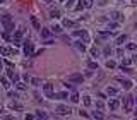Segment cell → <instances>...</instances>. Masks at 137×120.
I'll use <instances>...</instances> for the list:
<instances>
[{
	"instance_id": "obj_1",
	"label": "cell",
	"mask_w": 137,
	"mask_h": 120,
	"mask_svg": "<svg viewBox=\"0 0 137 120\" xmlns=\"http://www.w3.org/2000/svg\"><path fill=\"white\" fill-rule=\"evenodd\" d=\"M0 23H2V26H4V29L5 31H14V19H12L9 14H5V16H0Z\"/></svg>"
},
{
	"instance_id": "obj_2",
	"label": "cell",
	"mask_w": 137,
	"mask_h": 120,
	"mask_svg": "<svg viewBox=\"0 0 137 120\" xmlns=\"http://www.w3.org/2000/svg\"><path fill=\"white\" fill-rule=\"evenodd\" d=\"M22 51L26 57H33L34 55V46L31 41H24V46H22Z\"/></svg>"
},
{
	"instance_id": "obj_3",
	"label": "cell",
	"mask_w": 137,
	"mask_h": 120,
	"mask_svg": "<svg viewBox=\"0 0 137 120\" xmlns=\"http://www.w3.org/2000/svg\"><path fill=\"white\" fill-rule=\"evenodd\" d=\"M22 36H24V28H19L17 31H14V36H12L14 45H19V43L22 41Z\"/></svg>"
},
{
	"instance_id": "obj_4",
	"label": "cell",
	"mask_w": 137,
	"mask_h": 120,
	"mask_svg": "<svg viewBox=\"0 0 137 120\" xmlns=\"http://www.w3.org/2000/svg\"><path fill=\"white\" fill-rule=\"evenodd\" d=\"M74 36L81 38V40L84 41V43H89V41H91V38H89V34H87V31H86V29H79V31H74Z\"/></svg>"
},
{
	"instance_id": "obj_5",
	"label": "cell",
	"mask_w": 137,
	"mask_h": 120,
	"mask_svg": "<svg viewBox=\"0 0 137 120\" xmlns=\"http://www.w3.org/2000/svg\"><path fill=\"white\" fill-rule=\"evenodd\" d=\"M68 82H74V84H81L82 81H84V77H82V74H79V72H74V74H70L67 77Z\"/></svg>"
},
{
	"instance_id": "obj_6",
	"label": "cell",
	"mask_w": 137,
	"mask_h": 120,
	"mask_svg": "<svg viewBox=\"0 0 137 120\" xmlns=\"http://www.w3.org/2000/svg\"><path fill=\"white\" fill-rule=\"evenodd\" d=\"M134 103H135V98H134V96H127L125 98V105H123V106H125L127 113H130L132 110H134Z\"/></svg>"
},
{
	"instance_id": "obj_7",
	"label": "cell",
	"mask_w": 137,
	"mask_h": 120,
	"mask_svg": "<svg viewBox=\"0 0 137 120\" xmlns=\"http://www.w3.org/2000/svg\"><path fill=\"white\" fill-rule=\"evenodd\" d=\"M55 112L60 115H68V113H72V110H70V106H67V105H57L55 106Z\"/></svg>"
},
{
	"instance_id": "obj_8",
	"label": "cell",
	"mask_w": 137,
	"mask_h": 120,
	"mask_svg": "<svg viewBox=\"0 0 137 120\" xmlns=\"http://www.w3.org/2000/svg\"><path fill=\"white\" fill-rule=\"evenodd\" d=\"M43 91H45V94H46L48 98H53V96H55V91H53V86H51L50 82L43 86Z\"/></svg>"
},
{
	"instance_id": "obj_9",
	"label": "cell",
	"mask_w": 137,
	"mask_h": 120,
	"mask_svg": "<svg viewBox=\"0 0 137 120\" xmlns=\"http://www.w3.org/2000/svg\"><path fill=\"white\" fill-rule=\"evenodd\" d=\"M117 81H118L120 84L123 86V89H130V88H132V81H129V79H123V77H117Z\"/></svg>"
},
{
	"instance_id": "obj_10",
	"label": "cell",
	"mask_w": 137,
	"mask_h": 120,
	"mask_svg": "<svg viewBox=\"0 0 137 120\" xmlns=\"http://www.w3.org/2000/svg\"><path fill=\"white\" fill-rule=\"evenodd\" d=\"M7 75H9V79H12L14 82H17V81H19V75H17L12 69H7Z\"/></svg>"
},
{
	"instance_id": "obj_11",
	"label": "cell",
	"mask_w": 137,
	"mask_h": 120,
	"mask_svg": "<svg viewBox=\"0 0 137 120\" xmlns=\"http://www.w3.org/2000/svg\"><path fill=\"white\" fill-rule=\"evenodd\" d=\"M74 45H75V48H77L79 51H82V53H84V51L87 50V48H86V45H84V41H75Z\"/></svg>"
},
{
	"instance_id": "obj_12",
	"label": "cell",
	"mask_w": 137,
	"mask_h": 120,
	"mask_svg": "<svg viewBox=\"0 0 137 120\" xmlns=\"http://www.w3.org/2000/svg\"><path fill=\"white\" fill-rule=\"evenodd\" d=\"M62 26H63V28H74L75 23H74V21H70V19H63V21H62Z\"/></svg>"
},
{
	"instance_id": "obj_13",
	"label": "cell",
	"mask_w": 137,
	"mask_h": 120,
	"mask_svg": "<svg viewBox=\"0 0 137 120\" xmlns=\"http://www.w3.org/2000/svg\"><path fill=\"white\" fill-rule=\"evenodd\" d=\"M108 106H110V110H117L120 106V101L118 100H111V101L108 103Z\"/></svg>"
},
{
	"instance_id": "obj_14",
	"label": "cell",
	"mask_w": 137,
	"mask_h": 120,
	"mask_svg": "<svg viewBox=\"0 0 137 120\" xmlns=\"http://www.w3.org/2000/svg\"><path fill=\"white\" fill-rule=\"evenodd\" d=\"M106 93H108V96H117V94H118V89H117V88H110L108 86Z\"/></svg>"
},
{
	"instance_id": "obj_15",
	"label": "cell",
	"mask_w": 137,
	"mask_h": 120,
	"mask_svg": "<svg viewBox=\"0 0 137 120\" xmlns=\"http://www.w3.org/2000/svg\"><path fill=\"white\" fill-rule=\"evenodd\" d=\"M31 24L34 26V29H41V24H40V21H38L36 17H31Z\"/></svg>"
},
{
	"instance_id": "obj_16",
	"label": "cell",
	"mask_w": 137,
	"mask_h": 120,
	"mask_svg": "<svg viewBox=\"0 0 137 120\" xmlns=\"http://www.w3.org/2000/svg\"><path fill=\"white\" fill-rule=\"evenodd\" d=\"M0 53H2L4 57H9V55H10V48H7V46H2V48H0Z\"/></svg>"
},
{
	"instance_id": "obj_17",
	"label": "cell",
	"mask_w": 137,
	"mask_h": 120,
	"mask_svg": "<svg viewBox=\"0 0 137 120\" xmlns=\"http://www.w3.org/2000/svg\"><path fill=\"white\" fill-rule=\"evenodd\" d=\"M40 31H41V36H43V38H46V40L51 36V31H50V29H40Z\"/></svg>"
},
{
	"instance_id": "obj_18",
	"label": "cell",
	"mask_w": 137,
	"mask_h": 120,
	"mask_svg": "<svg viewBox=\"0 0 137 120\" xmlns=\"http://www.w3.org/2000/svg\"><path fill=\"white\" fill-rule=\"evenodd\" d=\"M123 41H127V34H122V36H118V38L115 40V43H117V45H122Z\"/></svg>"
},
{
	"instance_id": "obj_19",
	"label": "cell",
	"mask_w": 137,
	"mask_h": 120,
	"mask_svg": "<svg viewBox=\"0 0 137 120\" xmlns=\"http://www.w3.org/2000/svg\"><path fill=\"white\" fill-rule=\"evenodd\" d=\"M60 14H62V12L58 10V9H51L50 10V17H60Z\"/></svg>"
},
{
	"instance_id": "obj_20",
	"label": "cell",
	"mask_w": 137,
	"mask_h": 120,
	"mask_svg": "<svg viewBox=\"0 0 137 120\" xmlns=\"http://www.w3.org/2000/svg\"><path fill=\"white\" fill-rule=\"evenodd\" d=\"M67 96H68V93H67V91H62V93H57V94H55L53 98H58V100H63V98H67Z\"/></svg>"
},
{
	"instance_id": "obj_21",
	"label": "cell",
	"mask_w": 137,
	"mask_h": 120,
	"mask_svg": "<svg viewBox=\"0 0 137 120\" xmlns=\"http://www.w3.org/2000/svg\"><path fill=\"white\" fill-rule=\"evenodd\" d=\"M12 110H22V106L19 105V103H16V101H10V105H9Z\"/></svg>"
},
{
	"instance_id": "obj_22",
	"label": "cell",
	"mask_w": 137,
	"mask_h": 120,
	"mask_svg": "<svg viewBox=\"0 0 137 120\" xmlns=\"http://www.w3.org/2000/svg\"><path fill=\"white\" fill-rule=\"evenodd\" d=\"M0 82H2V86H4L5 89H9V88H10V84H9V81H7L5 77H0Z\"/></svg>"
},
{
	"instance_id": "obj_23",
	"label": "cell",
	"mask_w": 137,
	"mask_h": 120,
	"mask_svg": "<svg viewBox=\"0 0 137 120\" xmlns=\"http://www.w3.org/2000/svg\"><path fill=\"white\" fill-rule=\"evenodd\" d=\"M82 103H84V105H86V106H89V105H91V98H89V96H87V94H86V96H82Z\"/></svg>"
},
{
	"instance_id": "obj_24",
	"label": "cell",
	"mask_w": 137,
	"mask_h": 120,
	"mask_svg": "<svg viewBox=\"0 0 137 120\" xmlns=\"http://www.w3.org/2000/svg\"><path fill=\"white\" fill-rule=\"evenodd\" d=\"M81 2L84 4L86 9H91V7H93V0H81Z\"/></svg>"
},
{
	"instance_id": "obj_25",
	"label": "cell",
	"mask_w": 137,
	"mask_h": 120,
	"mask_svg": "<svg viewBox=\"0 0 137 120\" xmlns=\"http://www.w3.org/2000/svg\"><path fill=\"white\" fill-rule=\"evenodd\" d=\"M51 31H53V33H60V31H62V26H58V24H53V26H51Z\"/></svg>"
},
{
	"instance_id": "obj_26",
	"label": "cell",
	"mask_w": 137,
	"mask_h": 120,
	"mask_svg": "<svg viewBox=\"0 0 137 120\" xmlns=\"http://www.w3.org/2000/svg\"><path fill=\"white\" fill-rule=\"evenodd\" d=\"M17 89H21V91H24V89H28V86L24 84V82H19V81H17Z\"/></svg>"
},
{
	"instance_id": "obj_27",
	"label": "cell",
	"mask_w": 137,
	"mask_h": 120,
	"mask_svg": "<svg viewBox=\"0 0 137 120\" xmlns=\"http://www.w3.org/2000/svg\"><path fill=\"white\" fill-rule=\"evenodd\" d=\"M70 101H72V103H77V101H79V94H77V93H72V96H70Z\"/></svg>"
},
{
	"instance_id": "obj_28",
	"label": "cell",
	"mask_w": 137,
	"mask_h": 120,
	"mask_svg": "<svg viewBox=\"0 0 137 120\" xmlns=\"http://www.w3.org/2000/svg\"><path fill=\"white\" fill-rule=\"evenodd\" d=\"M36 117H40V118H46L48 115H46L45 112H41V110H38V112H36Z\"/></svg>"
},
{
	"instance_id": "obj_29",
	"label": "cell",
	"mask_w": 137,
	"mask_h": 120,
	"mask_svg": "<svg viewBox=\"0 0 137 120\" xmlns=\"http://www.w3.org/2000/svg\"><path fill=\"white\" fill-rule=\"evenodd\" d=\"M87 67H89V69H98V63L93 62V60H89V62H87Z\"/></svg>"
},
{
	"instance_id": "obj_30",
	"label": "cell",
	"mask_w": 137,
	"mask_h": 120,
	"mask_svg": "<svg viewBox=\"0 0 137 120\" xmlns=\"http://www.w3.org/2000/svg\"><path fill=\"white\" fill-rule=\"evenodd\" d=\"M93 118H103V115H101V112H94V113L91 115Z\"/></svg>"
},
{
	"instance_id": "obj_31",
	"label": "cell",
	"mask_w": 137,
	"mask_h": 120,
	"mask_svg": "<svg viewBox=\"0 0 137 120\" xmlns=\"http://www.w3.org/2000/svg\"><path fill=\"white\" fill-rule=\"evenodd\" d=\"M31 84H33V86H40V84H41V81L34 77V79H31Z\"/></svg>"
},
{
	"instance_id": "obj_32",
	"label": "cell",
	"mask_w": 137,
	"mask_h": 120,
	"mask_svg": "<svg viewBox=\"0 0 137 120\" xmlns=\"http://www.w3.org/2000/svg\"><path fill=\"white\" fill-rule=\"evenodd\" d=\"M115 65H117V63H115L113 60H108V62H106V67H108V69H113Z\"/></svg>"
},
{
	"instance_id": "obj_33",
	"label": "cell",
	"mask_w": 137,
	"mask_h": 120,
	"mask_svg": "<svg viewBox=\"0 0 137 120\" xmlns=\"http://www.w3.org/2000/svg\"><path fill=\"white\" fill-rule=\"evenodd\" d=\"M98 53H99V51H98L96 46H94V48H91V55H93V57H98Z\"/></svg>"
},
{
	"instance_id": "obj_34",
	"label": "cell",
	"mask_w": 137,
	"mask_h": 120,
	"mask_svg": "<svg viewBox=\"0 0 137 120\" xmlns=\"http://www.w3.org/2000/svg\"><path fill=\"white\" fill-rule=\"evenodd\" d=\"M130 63H132V58H123L122 65H130Z\"/></svg>"
},
{
	"instance_id": "obj_35",
	"label": "cell",
	"mask_w": 137,
	"mask_h": 120,
	"mask_svg": "<svg viewBox=\"0 0 137 120\" xmlns=\"http://www.w3.org/2000/svg\"><path fill=\"white\" fill-rule=\"evenodd\" d=\"M111 16H113V19H117V21H120V19H122V16H120V12H113Z\"/></svg>"
},
{
	"instance_id": "obj_36",
	"label": "cell",
	"mask_w": 137,
	"mask_h": 120,
	"mask_svg": "<svg viewBox=\"0 0 137 120\" xmlns=\"http://www.w3.org/2000/svg\"><path fill=\"white\" fill-rule=\"evenodd\" d=\"M74 2H75V0H67V4H65V5H67L68 9H72V7H74Z\"/></svg>"
},
{
	"instance_id": "obj_37",
	"label": "cell",
	"mask_w": 137,
	"mask_h": 120,
	"mask_svg": "<svg viewBox=\"0 0 137 120\" xmlns=\"http://www.w3.org/2000/svg\"><path fill=\"white\" fill-rule=\"evenodd\" d=\"M2 36H4V40H10V33H9V31H5Z\"/></svg>"
},
{
	"instance_id": "obj_38",
	"label": "cell",
	"mask_w": 137,
	"mask_h": 120,
	"mask_svg": "<svg viewBox=\"0 0 137 120\" xmlns=\"http://www.w3.org/2000/svg\"><path fill=\"white\" fill-rule=\"evenodd\" d=\"M127 48H129V50H135L137 46H135V43H129V45H127Z\"/></svg>"
},
{
	"instance_id": "obj_39",
	"label": "cell",
	"mask_w": 137,
	"mask_h": 120,
	"mask_svg": "<svg viewBox=\"0 0 137 120\" xmlns=\"http://www.w3.org/2000/svg\"><path fill=\"white\" fill-rule=\"evenodd\" d=\"M79 115H81V117H84V118H87V117H89V115H87V113H86V112H84V110H81V112H79Z\"/></svg>"
},
{
	"instance_id": "obj_40",
	"label": "cell",
	"mask_w": 137,
	"mask_h": 120,
	"mask_svg": "<svg viewBox=\"0 0 137 120\" xmlns=\"http://www.w3.org/2000/svg\"><path fill=\"white\" fill-rule=\"evenodd\" d=\"M110 53H111V48L106 46V48H105V55H110Z\"/></svg>"
},
{
	"instance_id": "obj_41",
	"label": "cell",
	"mask_w": 137,
	"mask_h": 120,
	"mask_svg": "<svg viewBox=\"0 0 137 120\" xmlns=\"http://www.w3.org/2000/svg\"><path fill=\"white\" fill-rule=\"evenodd\" d=\"M122 70H123V72H132L130 67H123V65H122Z\"/></svg>"
},
{
	"instance_id": "obj_42",
	"label": "cell",
	"mask_w": 137,
	"mask_h": 120,
	"mask_svg": "<svg viewBox=\"0 0 137 120\" xmlns=\"http://www.w3.org/2000/svg\"><path fill=\"white\" fill-rule=\"evenodd\" d=\"M82 7H84V4L81 2V5H77V7H75V10H82Z\"/></svg>"
},
{
	"instance_id": "obj_43",
	"label": "cell",
	"mask_w": 137,
	"mask_h": 120,
	"mask_svg": "<svg viewBox=\"0 0 137 120\" xmlns=\"http://www.w3.org/2000/svg\"><path fill=\"white\" fill-rule=\"evenodd\" d=\"M96 106H98L99 110H101V108H103V103H101V101H96Z\"/></svg>"
},
{
	"instance_id": "obj_44",
	"label": "cell",
	"mask_w": 137,
	"mask_h": 120,
	"mask_svg": "<svg viewBox=\"0 0 137 120\" xmlns=\"http://www.w3.org/2000/svg\"><path fill=\"white\" fill-rule=\"evenodd\" d=\"M106 4V0H99V5H105Z\"/></svg>"
},
{
	"instance_id": "obj_45",
	"label": "cell",
	"mask_w": 137,
	"mask_h": 120,
	"mask_svg": "<svg viewBox=\"0 0 137 120\" xmlns=\"http://www.w3.org/2000/svg\"><path fill=\"white\" fill-rule=\"evenodd\" d=\"M2 67H4V63H2V60H0V72H2Z\"/></svg>"
},
{
	"instance_id": "obj_46",
	"label": "cell",
	"mask_w": 137,
	"mask_h": 120,
	"mask_svg": "<svg viewBox=\"0 0 137 120\" xmlns=\"http://www.w3.org/2000/svg\"><path fill=\"white\" fill-rule=\"evenodd\" d=\"M43 2H46V4H50V2H51V0H43Z\"/></svg>"
},
{
	"instance_id": "obj_47",
	"label": "cell",
	"mask_w": 137,
	"mask_h": 120,
	"mask_svg": "<svg viewBox=\"0 0 137 120\" xmlns=\"http://www.w3.org/2000/svg\"><path fill=\"white\" fill-rule=\"evenodd\" d=\"M2 2H5V0H0V4H2Z\"/></svg>"
},
{
	"instance_id": "obj_48",
	"label": "cell",
	"mask_w": 137,
	"mask_h": 120,
	"mask_svg": "<svg viewBox=\"0 0 137 120\" xmlns=\"http://www.w3.org/2000/svg\"><path fill=\"white\" fill-rule=\"evenodd\" d=\"M0 113H2V108H0Z\"/></svg>"
},
{
	"instance_id": "obj_49",
	"label": "cell",
	"mask_w": 137,
	"mask_h": 120,
	"mask_svg": "<svg viewBox=\"0 0 137 120\" xmlns=\"http://www.w3.org/2000/svg\"><path fill=\"white\" fill-rule=\"evenodd\" d=\"M135 29H137V24H135Z\"/></svg>"
},
{
	"instance_id": "obj_50",
	"label": "cell",
	"mask_w": 137,
	"mask_h": 120,
	"mask_svg": "<svg viewBox=\"0 0 137 120\" xmlns=\"http://www.w3.org/2000/svg\"><path fill=\"white\" fill-rule=\"evenodd\" d=\"M135 103H137V98H135Z\"/></svg>"
},
{
	"instance_id": "obj_51",
	"label": "cell",
	"mask_w": 137,
	"mask_h": 120,
	"mask_svg": "<svg viewBox=\"0 0 137 120\" xmlns=\"http://www.w3.org/2000/svg\"><path fill=\"white\" fill-rule=\"evenodd\" d=\"M60 2H63V0H60Z\"/></svg>"
},
{
	"instance_id": "obj_52",
	"label": "cell",
	"mask_w": 137,
	"mask_h": 120,
	"mask_svg": "<svg viewBox=\"0 0 137 120\" xmlns=\"http://www.w3.org/2000/svg\"><path fill=\"white\" fill-rule=\"evenodd\" d=\"M135 117H137V113H135Z\"/></svg>"
}]
</instances>
